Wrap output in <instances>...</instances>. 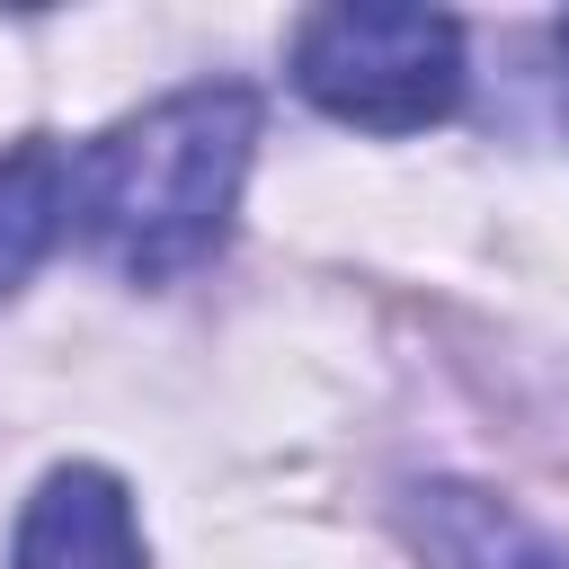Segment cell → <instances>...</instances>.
<instances>
[{"label":"cell","mask_w":569,"mask_h":569,"mask_svg":"<svg viewBox=\"0 0 569 569\" xmlns=\"http://www.w3.org/2000/svg\"><path fill=\"white\" fill-rule=\"evenodd\" d=\"M249 151H258V89L240 80L169 89L71 151V222L116 276L169 284L231 240Z\"/></svg>","instance_id":"obj_1"},{"label":"cell","mask_w":569,"mask_h":569,"mask_svg":"<svg viewBox=\"0 0 569 569\" xmlns=\"http://www.w3.org/2000/svg\"><path fill=\"white\" fill-rule=\"evenodd\" d=\"M293 89L356 133H427L462 107V27L418 0H329L293 27Z\"/></svg>","instance_id":"obj_2"},{"label":"cell","mask_w":569,"mask_h":569,"mask_svg":"<svg viewBox=\"0 0 569 569\" xmlns=\"http://www.w3.org/2000/svg\"><path fill=\"white\" fill-rule=\"evenodd\" d=\"M9 569H151L124 480L98 462H53L36 498L18 507Z\"/></svg>","instance_id":"obj_3"},{"label":"cell","mask_w":569,"mask_h":569,"mask_svg":"<svg viewBox=\"0 0 569 569\" xmlns=\"http://www.w3.org/2000/svg\"><path fill=\"white\" fill-rule=\"evenodd\" d=\"M71 231V151L53 133H27L0 151V302L62 249Z\"/></svg>","instance_id":"obj_4"},{"label":"cell","mask_w":569,"mask_h":569,"mask_svg":"<svg viewBox=\"0 0 569 569\" xmlns=\"http://www.w3.org/2000/svg\"><path fill=\"white\" fill-rule=\"evenodd\" d=\"M498 569H569V542H551V533H507V542H498Z\"/></svg>","instance_id":"obj_5"},{"label":"cell","mask_w":569,"mask_h":569,"mask_svg":"<svg viewBox=\"0 0 569 569\" xmlns=\"http://www.w3.org/2000/svg\"><path fill=\"white\" fill-rule=\"evenodd\" d=\"M560 53H569V18H560Z\"/></svg>","instance_id":"obj_6"}]
</instances>
